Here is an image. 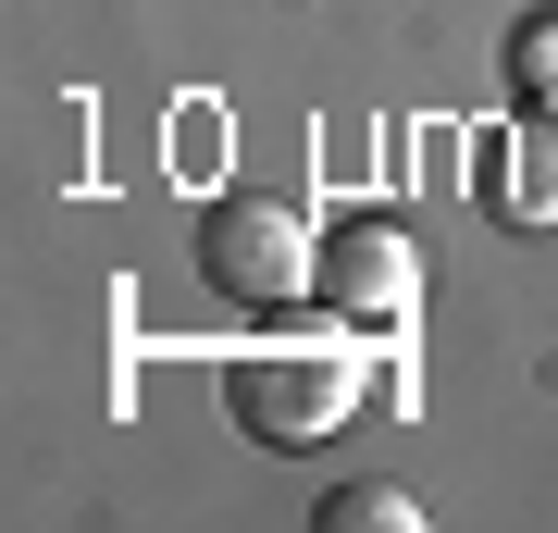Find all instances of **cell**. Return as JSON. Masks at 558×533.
I'll use <instances>...</instances> for the list:
<instances>
[{"mask_svg":"<svg viewBox=\"0 0 558 533\" xmlns=\"http://www.w3.org/2000/svg\"><path fill=\"white\" fill-rule=\"evenodd\" d=\"M360 410V360L336 348V336H260V348H236L223 360V422H236L248 447H323L336 422Z\"/></svg>","mask_w":558,"mask_h":533,"instance_id":"obj_1","label":"cell"},{"mask_svg":"<svg viewBox=\"0 0 558 533\" xmlns=\"http://www.w3.org/2000/svg\"><path fill=\"white\" fill-rule=\"evenodd\" d=\"M199 274L236 298V311H299V298H323V237H311V211L299 198H274V186H223L211 211H199Z\"/></svg>","mask_w":558,"mask_h":533,"instance_id":"obj_2","label":"cell"},{"mask_svg":"<svg viewBox=\"0 0 558 533\" xmlns=\"http://www.w3.org/2000/svg\"><path fill=\"white\" fill-rule=\"evenodd\" d=\"M323 311L360 323V336H398V323L422 311V249H410L385 211L336 223V237H323Z\"/></svg>","mask_w":558,"mask_h":533,"instance_id":"obj_3","label":"cell"},{"mask_svg":"<svg viewBox=\"0 0 558 533\" xmlns=\"http://www.w3.org/2000/svg\"><path fill=\"white\" fill-rule=\"evenodd\" d=\"M472 198H484L497 223H521V237H534V223H558V112H534V99H521L497 137H484V161H472Z\"/></svg>","mask_w":558,"mask_h":533,"instance_id":"obj_4","label":"cell"},{"mask_svg":"<svg viewBox=\"0 0 558 533\" xmlns=\"http://www.w3.org/2000/svg\"><path fill=\"white\" fill-rule=\"evenodd\" d=\"M410 521H422L410 484H336L323 496V533H410Z\"/></svg>","mask_w":558,"mask_h":533,"instance_id":"obj_5","label":"cell"},{"mask_svg":"<svg viewBox=\"0 0 558 533\" xmlns=\"http://www.w3.org/2000/svg\"><path fill=\"white\" fill-rule=\"evenodd\" d=\"M509 99L558 112V13H521V25H509Z\"/></svg>","mask_w":558,"mask_h":533,"instance_id":"obj_6","label":"cell"}]
</instances>
